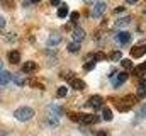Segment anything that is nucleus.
Returning a JSON list of instances; mask_svg holds the SVG:
<instances>
[{
	"instance_id": "58836bf2",
	"label": "nucleus",
	"mask_w": 146,
	"mask_h": 136,
	"mask_svg": "<svg viewBox=\"0 0 146 136\" xmlns=\"http://www.w3.org/2000/svg\"><path fill=\"white\" fill-rule=\"evenodd\" d=\"M143 67H145V68H146V61H145V65H143Z\"/></svg>"
},
{
	"instance_id": "412c9836",
	"label": "nucleus",
	"mask_w": 146,
	"mask_h": 136,
	"mask_svg": "<svg viewBox=\"0 0 146 136\" xmlns=\"http://www.w3.org/2000/svg\"><path fill=\"white\" fill-rule=\"evenodd\" d=\"M102 117H104L106 121H110V119H112V111H110V109H102Z\"/></svg>"
},
{
	"instance_id": "a211bd4d",
	"label": "nucleus",
	"mask_w": 146,
	"mask_h": 136,
	"mask_svg": "<svg viewBox=\"0 0 146 136\" xmlns=\"http://www.w3.org/2000/svg\"><path fill=\"white\" fill-rule=\"evenodd\" d=\"M127 77H129V75H127V71H122V73H119V75H117V82H119V85H122V83L127 80Z\"/></svg>"
},
{
	"instance_id": "dca6fc26",
	"label": "nucleus",
	"mask_w": 146,
	"mask_h": 136,
	"mask_svg": "<svg viewBox=\"0 0 146 136\" xmlns=\"http://www.w3.org/2000/svg\"><path fill=\"white\" fill-rule=\"evenodd\" d=\"M109 60L110 61H121L122 60V53L121 51H112L109 55Z\"/></svg>"
},
{
	"instance_id": "bb28decb",
	"label": "nucleus",
	"mask_w": 146,
	"mask_h": 136,
	"mask_svg": "<svg viewBox=\"0 0 146 136\" xmlns=\"http://www.w3.org/2000/svg\"><path fill=\"white\" fill-rule=\"evenodd\" d=\"M68 117H70L72 121H75V123H78V114H73V112H70V114H68Z\"/></svg>"
},
{
	"instance_id": "4be33fe9",
	"label": "nucleus",
	"mask_w": 146,
	"mask_h": 136,
	"mask_svg": "<svg viewBox=\"0 0 146 136\" xmlns=\"http://www.w3.org/2000/svg\"><path fill=\"white\" fill-rule=\"evenodd\" d=\"M136 95H138V99H145V97H146V87H141V85H139V89H138V94H136Z\"/></svg>"
},
{
	"instance_id": "f257e3e1",
	"label": "nucleus",
	"mask_w": 146,
	"mask_h": 136,
	"mask_svg": "<svg viewBox=\"0 0 146 136\" xmlns=\"http://www.w3.org/2000/svg\"><path fill=\"white\" fill-rule=\"evenodd\" d=\"M60 116H61V107L51 104L48 109H46V121L49 126H58L60 123Z\"/></svg>"
},
{
	"instance_id": "c85d7f7f",
	"label": "nucleus",
	"mask_w": 146,
	"mask_h": 136,
	"mask_svg": "<svg viewBox=\"0 0 146 136\" xmlns=\"http://www.w3.org/2000/svg\"><path fill=\"white\" fill-rule=\"evenodd\" d=\"M51 2V5H54V7H60L61 5V0H49Z\"/></svg>"
},
{
	"instance_id": "4468645a",
	"label": "nucleus",
	"mask_w": 146,
	"mask_h": 136,
	"mask_svg": "<svg viewBox=\"0 0 146 136\" xmlns=\"http://www.w3.org/2000/svg\"><path fill=\"white\" fill-rule=\"evenodd\" d=\"M70 12H68V5L66 3H61L60 7H58V17L60 19H63V17H66Z\"/></svg>"
},
{
	"instance_id": "f3484780",
	"label": "nucleus",
	"mask_w": 146,
	"mask_h": 136,
	"mask_svg": "<svg viewBox=\"0 0 146 136\" xmlns=\"http://www.w3.org/2000/svg\"><path fill=\"white\" fill-rule=\"evenodd\" d=\"M129 22H131V19H129V17H124V19L115 21V22H114V26H115V27H122V26H127Z\"/></svg>"
},
{
	"instance_id": "6e6552de",
	"label": "nucleus",
	"mask_w": 146,
	"mask_h": 136,
	"mask_svg": "<svg viewBox=\"0 0 146 136\" xmlns=\"http://www.w3.org/2000/svg\"><path fill=\"white\" fill-rule=\"evenodd\" d=\"M145 53H146V46H133V48H131L133 58H141Z\"/></svg>"
},
{
	"instance_id": "9b49d317",
	"label": "nucleus",
	"mask_w": 146,
	"mask_h": 136,
	"mask_svg": "<svg viewBox=\"0 0 146 136\" xmlns=\"http://www.w3.org/2000/svg\"><path fill=\"white\" fill-rule=\"evenodd\" d=\"M36 68H37V65L34 61H26L22 65V71L24 73H33V71H36Z\"/></svg>"
},
{
	"instance_id": "7c9ffc66",
	"label": "nucleus",
	"mask_w": 146,
	"mask_h": 136,
	"mask_svg": "<svg viewBox=\"0 0 146 136\" xmlns=\"http://www.w3.org/2000/svg\"><path fill=\"white\" fill-rule=\"evenodd\" d=\"M83 2H85V3H87V5H94V3H95V2H97V0H83Z\"/></svg>"
},
{
	"instance_id": "5701e85b",
	"label": "nucleus",
	"mask_w": 146,
	"mask_h": 136,
	"mask_svg": "<svg viewBox=\"0 0 146 136\" xmlns=\"http://www.w3.org/2000/svg\"><path fill=\"white\" fill-rule=\"evenodd\" d=\"M121 65H122V68L129 70V68H133V61L131 60H121Z\"/></svg>"
},
{
	"instance_id": "423d86ee",
	"label": "nucleus",
	"mask_w": 146,
	"mask_h": 136,
	"mask_svg": "<svg viewBox=\"0 0 146 136\" xmlns=\"http://www.w3.org/2000/svg\"><path fill=\"white\" fill-rule=\"evenodd\" d=\"M60 43H61V36L56 33L49 34V37L46 39V46H49V48H54V46H60Z\"/></svg>"
},
{
	"instance_id": "7ed1b4c3",
	"label": "nucleus",
	"mask_w": 146,
	"mask_h": 136,
	"mask_svg": "<svg viewBox=\"0 0 146 136\" xmlns=\"http://www.w3.org/2000/svg\"><path fill=\"white\" fill-rule=\"evenodd\" d=\"M78 123H82V124H95V123H99V116H94V114H78Z\"/></svg>"
},
{
	"instance_id": "b1692460",
	"label": "nucleus",
	"mask_w": 146,
	"mask_h": 136,
	"mask_svg": "<svg viewBox=\"0 0 146 136\" xmlns=\"http://www.w3.org/2000/svg\"><path fill=\"white\" fill-rule=\"evenodd\" d=\"M94 67H95V61H88V63L83 65V70H85V71H92Z\"/></svg>"
},
{
	"instance_id": "f704fd0d",
	"label": "nucleus",
	"mask_w": 146,
	"mask_h": 136,
	"mask_svg": "<svg viewBox=\"0 0 146 136\" xmlns=\"http://www.w3.org/2000/svg\"><path fill=\"white\" fill-rule=\"evenodd\" d=\"M115 12H117V14H121V12H124V7H117V9H115Z\"/></svg>"
},
{
	"instance_id": "e433bc0d",
	"label": "nucleus",
	"mask_w": 146,
	"mask_h": 136,
	"mask_svg": "<svg viewBox=\"0 0 146 136\" xmlns=\"http://www.w3.org/2000/svg\"><path fill=\"white\" fill-rule=\"evenodd\" d=\"M2 70H3V63H2V61H0V71H2Z\"/></svg>"
},
{
	"instance_id": "393cba45",
	"label": "nucleus",
	"mask_w": 146,
	"mask_h": 136,
	"mask_svg": "<svg viewBox=\"0 0 146 136\" xmlns=\"http://www.w3.org/2000/svg\"><path fill=\"white\" fill-rule=\"evenodd\" d=\"M100 60H106V55H104V53H97V55L94 56V61H100Z\"/></svg>"
},
{
	"instance_id": "9d476101",
	"label": "nucleus",
	"mask_w": 146,
	"mask_h": 136,
	"mask_svg": "<svg viewBox=\"0 0 146 136\" xmlns=\"http://www.w3.org/2000/svg\"><path fill=\"white\" fill-rule=\"evenodd\" d=\"M70 85H72L75 90H83V89H85V82L80 80V78H72V80H70Z\"/></svg>"
},
{
	"instance_id": "2eb2a0df",
	"label": "nucleus",
	"mask_w": 146,
	"mask_h": 136,
	"mask_svg": "<svg viewBox=\"0 0 146 136\" xmlns=\"http://www.w3.org/2000/svg\"><path fill=\"white\" fill-rule=\"evenodd\" d=\"M66 49H68L70 53H78V51H80V43H76V41H72V43L66 46Z\"/></svg>"
},
{
	"instance_id": "cd10ccee",
	"label": "nucleus",
	"mask_w": 146,
	"mask_h": 136,
	"mask_svg": "<svg viewBox=\"0 0 146 136\" xmlns=\"http://www.w3.org/2000/svg\"><path fill=\"white\" fill-rule=\"evenodd\" d=\"M70 17H72V22H76V21H78V12H73V14H70Z\"/></svg>"
},
{
	"instance_id": "c756f323",
	"label": "nucleus",
	"mask_w": 146,
	"mask_h": 136,
	"mask_svg": "<svg viewBox=\"0 0 146 136\" xmlns=\"http://www.w3.org/2000/svg\"><path fill=\"white\" fill-rule=\"evenodd\" d=\"M5 24H7V22H5V17H3V15H0V29H2V27H5Z\"/></svg>"
},
{
	"instance_id": "72a5a7b5",
	"label": "nucleus",
	"mask_w": 146,
	"mask_h": 136,
	"mask_svg": "<svg viewBox=\"0 0 146 136\" xmlns=\"http://www.w3.org/2000/svg\"><path fill=\"white\" fill-rule=\"evenodd\" d=\"M141 116L146 117V105H145V107H141Z\"/></svg>"
},
{
	"instance_id": "6ab92c4d",
	"label": "nucleus",
	"mask_w": 146,
	"mask_h": 136,
	"mask_svg": "<svg viewBox=\"0 0 146 136\" xmlns=\"http://www.w3.org/2000/svg\"><path fill=\"white\" fill-rule=\"evenodd\" d=\"M145 73H146V68L143 67V65H139V67L134 68V75H136V77H143Z\"/></svg>"
},
{
	"instance_id": "4c0bfd02",
	"label": "nucleus",
	"mask_w": 146,
	"mask_h": 136,
	"mask_svg": "<svg viewBox=\"0 0 146 136\" xmlns=\"http://www.w3.org/2000/svg\"><path fill=\"white\" fill-rule=\"evenodd\" d=\"M31 2H33V3H37V2H41V0H31Z\"/></svg>"
},
{
	"instance_id": "39448f33",
	"label": "nucleus",
	"mask_w": 146,
	"mask_h": 136,
	"mask_svg": "<svg viewBox=\"0 0 146 136\" xmlns=\"http://www.w3.org/2000/svg\"><path fill=\"white\" fill-rule=\"evenodd\" d=\"M104 10H106V3L100 2V0H97L94 3V9H92V17H100L104 14Z\"/></svg>"
},
{
	"instance_id": "f03ea898",
	"label": "nucleus",
	"mask_w": 146,
	"mask_h": 136,
	"mask_svg": "<svg viewBox=\"0 0 146 136\" xmlns=\"http://www.w3.org/2000/svg\"><path fill=\"white\" fill-rule=\"evenodd\" d=\"M14 117L15 119H19V121H29V119H33L34 117V109L33 107H19L15 112H14Z\"/></svg>"
},
{
	"instance_id": "473e14b6",
	"label": "nucleus",
	"mask_w": 146,
	"mask_h": 136,
	"mask_svg": "<svg viewBox=\"0 0 146 136\" xmlns=\"http://www.w3.org/2000/svg\"><path fill=\"white\" fill-rule=\"evenodd\" d=\"M126 3H129V5H134V3H138V0H126Z\"/></svg>"
},
{
	"instance_id": "1a4fd4ad",
	"label": "nucleus",
	"mask_w": 146,
	"mask_h": 136,
	"mask_svg": "<svg viewBox=\"0 0 146 136\" xmlns=\"http://www.w3.org/2000/svg\"><path fill=\"white\" fill-rule=\"evenodd\" d=\"M102 97H100V95H92V97H90V99H88V105H90V107H95V109H99V107H100V105H102Z\"/></svg>"
},
{
	"instance_id": "0eeeda50",
	"label": "nucleus",
	"mask_w": 146,
	"mask_h": 136,
	"mask_svg": "<svg viewBox=\"0 0 146 136\" xmlns=\"http://www.w3.org/2000/svg\"><path fill=\"white\" fill-rule=\"evenodd\" d=\"M73 41H76V43H80V41H83L85 39V31L82 29V27H73Z\"/></svg>"
},
{
	"instance_id": "aec40b11",
	"label": "nucleus",
	"mask_w": 146,
	"mask_h": 136,
	"mask_svg": "<svg viewBox=\"0 0 146 136\" xmlns=\"http://www.w3.org/2000/svg\"><path fill=\"white\" fill-rule=\"evenodd\" d=\"M66 94H68V90H66V87H60V89L56 90V95H58L60 99H63V97H66Z\"/></svg>"
},
{
	"instance_id": "20e7f679",
	"label": "nucleus",
	"mask_w": 146,
	"mask_h": 136,
	"mask_svg": "<svg viewBox=\"0 0 146 136\" xmlns=\"http://www.w3.org/2000/svg\"><path fill=\"white\" fill-rule=\"evenodd\" d=\"M129 39H131V36H129V33H126V31H121V33H117L114 36V41H115L119 46H126V44L129 43Z\"/></svg>"
},
{
	"instance_id": "a878e982",
	"label": "nucleus",
	"mask_w": 146,
	"mask_h": 136,
	"mask_svg": "<svg viewBox=\"0 0 146 136\" xmlns=\"http://www.w3.org/2000/svg\"><path fill=\"white\" fill-rule=\"evenodd\" d=\"M14 82H15V85H24V80L21 77H14Z\"/></svg>"
},
{
	"instance_id": "f8f14e48",
	"label": "nucleus",
	"mask_w": 146,
	"mask_h": 136,
	"mask_svg": "<svg viewBox=\"0 0 146 136\" xmlns=\"http://www.w3.org/2000/svg\"><path fill=\"white\" fill-rule=\"evenodd\" d=\"M9 61H10L12 65H17V63L21 61V53H19V51H15V49H14V51H10V53H9Z\"/></svg>"
},
{
	"instance_id": "c9c22d12",
	"label": "nucleus",
	"mask_w": 146,
	"mask_h": 136,
	"mask_svg": "<svg viewBox=\"0 0 146 136\" xmlns=\"http://www.w3.org/2000/svg\"><path fill=\"white\" fill-rule=\"evenodd\" d=\"M95 136H107V133H106V131H99Z\"/></svg>"
},
{
	"instance_id": "2f4dec72",
	"label": "nucleus",
	"mask_w": 146,
	"mask_h": 136,
	"mask_svg": "<svg viewBox=\"0 0 146 136\" xmlns=\"http://www.w3.org/2000/svg\"><path fill=\"white\" fill-rule=\"evenodd\" d=\"M139 85H141V87H146V78H141V80H139Z\"/></svg>"
},
{
	"instance_id": "ddd939ff",
	"label": "nucleus",
	"mask_w": 146,
	"mask_h": 136,
	"mask_svg": "<svg viewBox=\"0 0 146 136\" xmlns=\"http://www.w3.org/2000/svg\"><path fill=\"white\" fill-rule=\"evenodd\" d=\"M10 80H12V75H10L9 71L2 70V71H0V85H7Z\"/></svg>"
}]
</instances>
